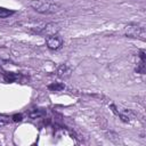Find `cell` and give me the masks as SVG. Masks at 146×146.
<instances>
[{
	"mask_svg": "<svg viewBox=\"0 0 146 146\" xmlns=\"http://www.w3.org/2000/svg\"><path fill=\"white\" fill-rule=\"evenodd\" d=\"M30 6L36 13H40L43 15L55 14V13L59 11L62 8V6L59 3H56V2L49 1V0H33V1H31Z\"/></svg>",
	"mask_w": 146,
	"mask_h": 146,
	"instance_id": "6da1fadb",
	"label": "cell"
},
{
	"mask_svg": "<svg viewBox=\"0 0 146 146\" xmlns=\"http://www.w3.org/2000/svg\"><path fill=\"white\" fill-rule=\"evenodd\" d=\"M124 34L129 38H135V39H140V40H145V29L137 25V24H128L124 27Z\"/></svg>",
	"mask_w": 146,
	"mask_h": 146,
	"instance_id": "7a4b0ae2",
	"label": "cell"
},
{
	"mask_svg": "<svg viewBox=\"0 0 146 146\" xmlns=\"http://www.w3.org/2000/svg\"><path fill=\"white\" fill-rule=\"evenodd\" d=\"M46 44H47V47L49 49L57 50V49H59L63 46V38L59 36L58 34L46 36Z\"/></svg>",
	"mask_w": 146,
	"mask_h": 146,
	"instance_id": "3957f363",
	"label": "cell"
},
{
	"mask_svg": "<svg viewBox=\"0 0 146 146\" xmlns=\"http://www.w3.org/2000/svg\"><path fill=\"white\" fill-rule=\"evenodd\" d=\"M58 32H59V25L56 24V23H48L43 27H41L40 31H38V33H40L42 35H46V36L55 35Z\"/></svg>",
	"mask_w": 146,
	"mask_h": 146,
	"instance_id": "277c9868",
	"label": "cell"
},
{
	"mask_svg": "<svg viewBox=\"0 0 146 146\" xmlns=\"http://www.w3.org/2000/svg\"><path fill=\"white\" fill-rule=\"evenodd\" d=\"M71 73H72V68L68 65H66V64H62L57 68V75L59 78H62V79L68 78L71 75Z\"/></svg>",
	"mask_w": 146,
	"mask_h": 146,
	"instance_id": "5b68a950",
	"label": "cell"
},
{
	"mask_svg": "<svg viewBox=\"0 0 146 146\" xmlns=\"http://www.w3.org/2000/svg\"><path fill=\"white\" fill-rule=\"evenodd\" d=\"M48 89L50 91H62L65 89V84L62 82H54V83L48 86Z\"/></svg>",
	"mask_w": 146,
	"mask_h": 146,
	"instance_id": "8992f818",
	"label": "cell"
},
{
	"mask_svg": "<svg viewBox=\"0 0 146 146\" xmlns=\"http://www.w3.org/2000/svg\"><path fill=\"white\" fill-rule=\"evenodd\" d=\"M44 114V111H41V110H31L30 113H29V116L32 117V119H36V117H40Z\"/></svg>",
	"mask_w": 146,
	"mask_h": 146,
	"instance_id": "52a82bcc",
	"label": "cell"
},
{
	"mask_svg": "<svg viewBox=\"0 0 146 146\" xmlns=\"http://www.w3.org/2000/svg\"><path fill=\"white\" fill-rule=\"evenodd\" d=\"M3 79H5L6 82H14V81H16L18 79V75L14 74V73H5Z\"/></svg>",
	"mask_w": 146,
	"mask_h": 146,
	"instance_id": "ba28073f",
	"label": "cell"
},
{
	"mask_svg": "<svg viewBox=\"0 0 146 146\" xmlns=\"http://www.w3.org/2000/svg\"><path fill=\"white\" fill-rule=\"evenodd\" d=\"M14 13H15L14 10H9V9H6V8L0 7V18L9 17V16H10V15H13Z\"/></svg>",
	"mask_w": 146,
	"mask_h": 146,
	"instance_id": "9c48e42d",
	"label": "cell"
},
{
	"mask_svg": "<svg viewBox=\"0 0 146 146\" xmlns=\"http://www.w3.org/2000/svg\"><path fill=\"white\" fill-rule=\"evenodd\" d=\"M137 73H140V74H145V71H146V68H145V63H143V62H140V64H138V66L136 67V70H135Z\"/></svg>",
	"mask_w": 146,
	"mask_h": 146,
	"instance_id": "30bf717a",
	"label": "cell"
},
{
	"mask_svg": "<svg viewBox=\"0 0 146 146\" xmlns=\"http://www.w3.org/2000/svg\"><path fill=\"white\" fill-rule=\"evenodd\" d=\"M8 122H9V117H8V116H6V115H0V127L6 125Z\"/></svg>",
	"mask_w": 146,
	"mask_h": 146,
	"instance_id": "8fae6325",
	"label": "cell"
},
{
	"mask_svg": "<svg viewBox=\"0 0 146 146\" xmlns=\"http://www.w3.org/2000/svg\"><path fill=\"white\" fill-rule=\"evenodd\" d=\"M11 119H13L14 122H21L23 120V115L22 114H15V115H13Z\"/></svg>",
	"mask_w": 146,
	"mask_h": 146,
	"instance_id": "7c38bea8",
	"label": "cell"
},
{
	"mask_svg": "<svg viewBox=\"0 0 146 146\" xmlns=\"http://www.w3.org/2000/svg\"><path fill=\"white\" fill-rule=\"evenodd\" d=\"M139 57H140V62H143V63L146 62V56H145V51L144 50L139 51Z\"/></svg>",
	"mask_w": 146,
	"mask_h": 146,
	"instance_id": "4fadbf2b",
	"label": "cell"
},
{
	"mask_svg": "<svg viewBox=\"0 0 146 146\" xmlns=\"http://www.w3.org/2000/svg\"><path fill=\"white\" fill-rule=\"evenodd\" d=\"M5 63H6V60H3V59H1V58H0V66H2Z\"/></svg>",
	"mask_w": 146,
	"mask_h": 146,
	"instance_id": "5bb4252c",
	"label": "cell"
}]
</instances>
